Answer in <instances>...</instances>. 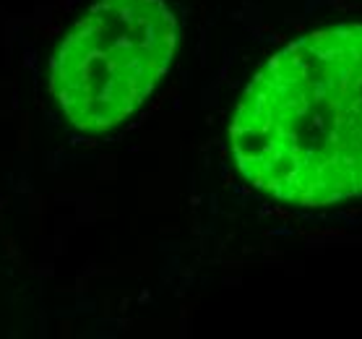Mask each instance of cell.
I'll return each instance as SVG.
<instances>
[{
  "label": "cell",
  "mask_w": 362,
  "mask_h": 339,
  "mask_svg": "<svg viewBox=\"0 0 362 339\" xmlns=\"http://www.w3.org/2000/svg\"><path fill=\"white\" fill-rule=\"evenodd\" d=\"M240 175L295 207L362 196V24L289 42L247 84L230 123Z\"/></svg>",
  "instance_id": "6da1fadb"
},
{
  "label": "cell",
  "mask_w": 362,
  "mask_h": 339,
  "mask_svg": "<svg viewBox=\"0 0 362 339\" xmlns=\"http://www.w3.org/2000/svg\"><path fill=\"white\" fill-rule=\"evenodd\" d=\"M175 47L165 0H99L58 45L49 91L78 131H110L154 91Z\"/></svg>",
  "instance_id": "7a4b0ae2"
}]
</instances>
